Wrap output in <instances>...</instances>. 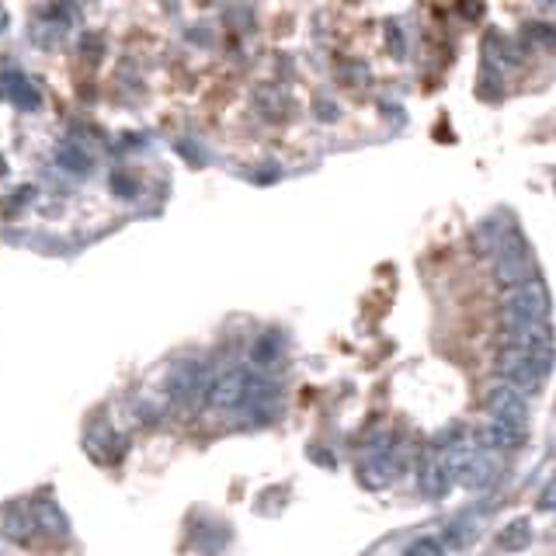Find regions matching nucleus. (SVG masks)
<instances>
[{"label": "nucleus", "instance_id": "obj_12", "mask_svg": "<svg viewBox=\"0 0 556 556\" xmlns=\"http://www.w3.org/2000/svg\"><path fill=\"white\" fill-rule=\"evenodd\" d=\"M500 550H508V553H519L525 550L529 542H532V525L529 519H515L511 525H504V532H500Z\"/></svg>", "mask_w": 556, "mask_h": 556}, {"label": "nucleus", "instance_id": "obj_16", "mask_svg": "<svg viewBox=\"0 0 556 556\" xmlns=\"http://www.w3.org/2000/svg\"><path fill=\"white\" fill-rule=\"evenodd\" d=\"M539 508H542V511H556V477L542 487V494H539Z\"/></svg>", "mask_w": 556, "mask_h": 556}, {"label": "nucleus", "instance_id": "obj_11", "mask_svg": "<svg viewBox=\"0 0 556 556\" xmlns=\"http://www.w3.org/2000/svg\"><path fill=\"white\" fill-rule=\"evenodd\" d=\"M396 473H400V459L393 452H376L369 463L362 466V477L369 487H383V483L396 480Z\"/></svg>", "mask_w": 556, "mask_h": 556}, {"label": "nucleus", "instance_id": "obj_1", "mask_svg": "<svg viewBox=\"0 0 556 556\" xmlns=\"http://www.w3.org/2000/svg\"><path fill=\"white\" fill-rule=\"evenodd\" d=\"M550 369H553V352H511V348H504L498 362L504 383L515 386L519 393H536L546 383Z\"/></svg>", "mask_w": 556, "mask_h": 556}, {"label": "nucleus", "instance_id": "obj_3", "mask_svg": "<svg viewBox=\"0 0 556 556\" xmlns=\"http://www.w3.org/2000/svg\"><path fill=\"white\" fill-rule=\"evenodd\" d=\"M504 314L511 324H546L550 316V293L546 285L532 278L525 285H515L504 293Z\"/></svg>", "mask_w": 556, "mask_h": 556}, {"label": "nucleus", "instance_id": "obj_9", "mask_svg": "<svg viewBox=\"0 0 556 556\" xmlns=\"http://www.w3.org/2000/svg\"><path fill=\"white\" fill-rule=\"evenodd\" d=\"M477 445L483 452L487 448H521L525 445V427L504 425V421H490L477 431Z\"/></svg>", "mask_w": 556, "mask_h": 556}, {"label": "nucleus", "instance_id": "obj_8", "mask_svg": "<svg viewBox=\"0 0 556 556\" xmlns=\"http://www.w3.org/2000/svg\"><path fill=\"white\" fill-rule=\"evenodd\" d=\"M205 386H209V379H205V369L199 366V362H191V366H181V369L170 376V383H167L170 396H174L178 404H191L199 393L205 396Z\"/></svg>", "mask_w": 556, "mask_h": 556}, {"label": "nucleus", "instance_id": "obj_4", "mask_svg": "<svg viewBox=\"0 0 556 556\" xmlns=\"http://www.w3.org/2000/svg\"><path fill=\"white\" fill-rule=\"evenodd\" d=\"M247 386H251L247 372L226 369V372H220L216 379H209V386H205V404H209L212 410L241 407L243 400H247Z\"/></svg>", "mask_w": 556, "mask_h": 556}, {"label": "nucleus", "instance_id": "obj_14", "mask_svg": "<svg viewBox=\"0 0 556 556\" xmlns=\"http://www.w3.org/2000/svg\"><path fill=\"white\" fill-rule=\"evenodd\" d=\"M278 348H282V337H278V334H264L258 345H254V362H258V366H268V362H275Z\"/></svg>", "mask_w": 556, "mask_h": 556}, {"label": "nucleus", "instance_id": "obj_13", "mask_svg": "<svg viewBox=\"0 0 556 556\" xmlns=\"http://www.w3.org/2000/svg\"><path fill=\"white\" fill-rule=\"evenodd\" d=\"M525 38L536 42V46H546V49H556V28L546 25V21H529L525 25Z\"/></svg>", "mask_w": 556, "mask_h": 556}, {"label": "nucleus", "instance_id": "obj_15", "mask_svg": "<svg viewBox=\"0 0 556 556\" xmlns=\"http://www.w3.org/2000/svg\"><path fill=\"white\" fill-rule=\"evenodd\" d=\"M407 556H442V542L438 539H417L407 550Z\"/></svg>", "mask_w": 556, "mask_h": 556}, {"label": "nucleus", "instance_id": "obj_2", "mask_svg": "<svg viewBox=\"0 0 556 556\" xmlns=\"http://www.w3.org/2000/svg\"><path fill=\"white\" fill-rule=\"evenodd\" d=\"M445 459H448L452 480L463 483L466 490H483V487H490V483L498 480V466H494V459H490L477 442L456 445Z\"/></svg>", "mask_w": 556, "mask_h": 556}, {"label": "nucleus", "instance_id": "obj_7", "mask_svg": "<svg viewBox=\"0 0 556 556\" xmlns=\"http://www.w3.org/2000/svg\"><path fill=\"white\" fill-rule=\"evenodd\" d=\"M417 487H421V494L427 498H442L445 490L452 487V473H448V459H445L442 452H431L421 469H417Z\"/></svg>", "mask_w": 556, "mask_h": 556}, {"label": "nucleus", "instance_id": "obj_5", "mask_svg": "<svg viewBox=\"0 0 556 556\" xmlns=\"http://www.w3.org/2000/svg\"><path fill=\"white\" fill-rule=\"evenodd\" d=\"M487 414L490 421H504V425L525 427L529 421V404H525V393H519L508 383H494L487 393Z\"/></svg>", "mask_w": 556, "mask_h": 556}, {"label": "nucleus", "instance_id": "obj_6", "mask_svg": "<svg viewBox=\"0 0 556 556\" xmlns=\"http://www.w3.org/2000/svg\"><path fill=\"white\" fill-rule=\"evenodd\" d=\"M504 341L511 352H553V334L546 324H508Z\"/></svg>", "mask_w": 556, "mask_h": 556}, {"label": "nucleus", "instance_id": "obj_10", "mask_svg": "<svg viewBox=\"0 0 556 556\" xmlns=\"http://www.w3.org/2000/svg\"><path fill=\"white\" fill-rule=\"evenodd\" d=\"M483 63L494 70V74H504L508 67H515L519 63V56L511 49V42L508 38H500L498 32H490L487 42H483Z\"/></svg>", "mask_w": 556, "mask_h": 556}, {"label": "nucleus", "instance_id": "obj_17", "mask_svg": "<svg viewBox=\"0 0 556 556\" xmlns=\"http://www.w3.org/2000/svg\"><path fill=\"white\" fill-rule=\"evenodd\" d=\"M0 28H4V11H0Z\"/></svg>", "mask_w": 556, "mask_h": 556}]
</instances>
